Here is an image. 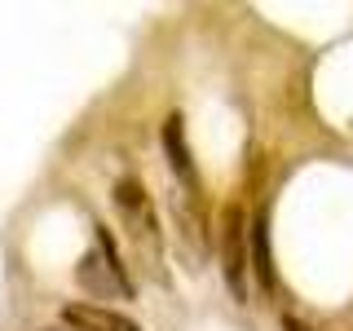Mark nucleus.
Here are the masks:
<instances>
[{
    "label": "nucleus",
    "instance_id": "1",
    "mask_svg": "<svg viewBox=\"0 0 353 331\" xmlns=\"http://www.w3.org/2000/svg\"><path fill=\"white\" fill-rule=\"evenodd\" d=\"M75 279H80L88 292L97 296V301H128L132 296V283L124 274V265H119V252H115V239L106 234V225L97 230V248L88 252L80 261V270H75Z\"/></svg>",
    "mask_w": 353,
    "mask_h": 331
},
{
    "label": "nucleus",
    "instance_id": "2",
    "mask_svg": "<svg viewBox=\"0 0 353 331\" xmlns=\"http://www.w3.org/2000/svg\"><path fill=\"white\" fill-rule=\"evenodd\" d=\"M248 270H252V234L243 208H225L221 221V274H225L234 301H248Z\"/></svg>",
    "mask_w": 353,
    "mask_h": 331
},
{
    "label": "nucleus",
    "instance_id": "3",
    "mask_svg": "<svg viewBox=\"0 0 353 331\" xmlns=\"http://www.w3.org/2000/svg\"><path fill=\"white\" fill-rule=\"evenodd\" d=\"M115 208H119V217H124L132 243H137V248H146L150 257H159V243L163 239H159V217H154V203H150L146 185L132 181V177L115 181Z\"/></svg>",
    "mask_w": 353,
    "mask_h": 331
},
{
    "label": "nucleus",
    "instance_id": "4",
    "mask_svg": "<svg viewBox=\"0 0 353 331\" xmlns=\"http://www.w3.org/2000/svg\"><path fill=\"white\" fill-rule=\"evenodd\" d=\"M58 323L75 327V331H141L128 314L110 305H93V301H75V305H62V318Z\"/></svg>",
    "mask_w": 353,
    "mask_h": 331
},
{
    "label": "nucleus",
    "instance_id": "5",
    "mask_svg": "<svg viewBox=\"0 0 353 331\" xmlns=\"http://www.w3.org/2000/svg\"><path fill=\"white\" fill-rule=\"evenodd\" d=\"M163 154H168V168L172 177L185 185L190 194H199V172H194V159H190V146H185V128H181V115H172L163 124Z\"/></svg>",
    "mask_w": 353,
    "mask_h": 331
},
{
    "label": "nucleus",
    "instance_id": "6",
    "mask_svg": "<svg viewBox=\"0 0 353 331\" xmlns=\"http://www.w3.org/2000/svg\"><path fill=\"white\" fill-rule=\"evenodd\" d=\"M252 270L265 292H274V265H270V234H265V221L252 225Z\"/></svg>",
    "mask_w": 353,
    "mask_h": 331
},
{
    "label": "nucleus",
    "instance_id": "7",
    "mask_svg": "<svg viewBox=\"0 0 353 331\" xmlns=\"http://www.w3.org/2000/svg\"><path fill=\"white\" fill-rule=\"evenodd\" d=\"M283 331H314V327H309V323H301L296 314H283Z\"/></svg>",
    "mask_w": 353,
    "mask_h": 331
},
{
    "label": "nucleus",
    "instance_id": "8",
    "mask_svg": "<svg viewBox=\"0 0 353 331\" xmlns=\"http://www.w3.org/2000/svg\"><path fill=\"white\" fill-rule=\"evenodd\" d=\"M44 331H75V327H66V323H53V327H44Z\"/></svg>",
    "mask_w": 353,
    "mask_h": 331
}]
</instances>
